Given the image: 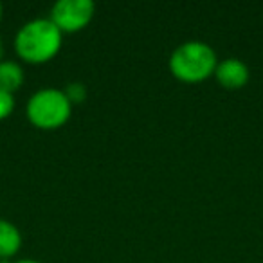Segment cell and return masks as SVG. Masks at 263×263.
Returning a JSON list of instances; mask_svg holds the SVG:
<instances>
[{
  "mask_svg": "<svg viewBox=\"0 0 263 263\" xmlns=\"http://www.w3.org/2000/svg\"><path fill=\"white\" fill-rule=\"evenodd\" d=\"M72 103L60 88H42L29 98L26 116L36 128L56 130L69 121Z\"/></svg>",
  "mask_w": 263,
  "mask_h": 263,
  "instance_id": "3",
  "label": "cell"
},
{
  "mask_svg": "<svg viewBox=\"0 0 263 263\" xmlns=\"http://www.w3.org/2000/svg\"><path fill=\"white\" fill-rule=\"evenodd\" d=\"M13 108H15V98H13V94L0 90V121L11 116Z\"/></svg>",
  "mask_w": 263,
  "mask_h": 263,
  "instance_id": "9",
  "label": "cell"
},
{
  "mask_svg": "<svg viewBox=\"0 0 263 263\" xmlns=\"http://www.w3.org/2000/svg\"><path fill=\"white\" fill-rule=\"evenodd\" d=\"M215 78L227 90H238L249 81V67L238 58H227L216 65Z\"/></svg>",
  "mask_w": 263,
  "mask_h": 263,
  "instance_id": "5",
  "label": "cell"
},
{
  "mask_svg": "<svg viewBox=\"0 0 263 263\" xmlns=\"http://www.w3.org/2000/svg\"><path fill=\"white\" fill-rule=\"evenodd\" d=\"M0 20H2V4H0Z\"/></svg>",
  "mask_w": 263,
  "mask_h": 263,
  "instance_id": "12",
  "label": "cell"
},
{
  "mask_svg": "<svg viewBox=\"0 0 263 263\" xmlns=\"http://www.w3.org/2000/svg\"><path fill=\"white\" fill-rule=\"evenodd\" d=\"M63 33L51 22V18H36L24 24L15 36V51L24 62L45 63L52 60L62 49Z\"/></svg>",
  "mask_w": 263,
  "mask_h": 263,
  "instance_id": "1",
  "label": "cell"
},
{
  "mask_svg": "<svg viewBox=\"0 0 263 263\" xmlns=\"http://www.w3.org/2000/svg\"><path fill=\"white\" fill-rule=\"evenodd\" d=\"M92 0H58L51 9V22L62 33H78L94 18Z\"/></svg>",
  "mask_w": 263,
  "mask_h": 263,
  "instance_id": "4",
  "label": "cell"
},
{
  "mask_svg": "<svg viewBox=\"0 0 263 263\" xmlns=\"http://www.w3.org/2000/svg\"><path fill=\"white\" fill-rule=\"evenodd\" d=\"M65 92V96L69 98V101L72 103H81L85 98H87V88H85V85L83 83H69L67 85V90H63Z\"/></svg>",
  "mask_w": 263,
  "mask_h": 263,
  "instance_id": "8",
  "label": "cell"
},
{
  "mask_svg": "<svg viewBox=\"0 0 263 263\" xmlns=\"http://www.w3.org/2000/svg\"><path fill=\"white\" fill-rule=\"evenodd\" d=\"M24 83V69L16 62H0V90L15 94Z\"/></svg>",
  "mask_w": 263,
  "mask_h": 263,
  "instance_id": "7",
  "label": "cell"
},
{
  "mask_svg": "<svg viewBox=\"0 0 263 263\" xmlns=\"http://www.w3.org/2000/svg\"><path fill=\"white\" fill-rule=\"evenodd\" d=\"M170 72L180 81L198 83L213 76L218 65L216 52L204 42H184L170 56Z\"/></svg>",
  "mask_w": 263,
  "mask_h": 263,
  "instance_id": "2",
  "label": "cell"
},
{
  "mask_svg": "<svg viewBox=\"0 0 263 263\" xmlns=\"http://www.w3.org/2000/svg\"><path fill=\"white\" fill-rule=\"evenodd\" d=\"M22 247V234L15 223L0 220V259L15 256Z\"/></svg>",
  "mask_w": 263,
  "mask_h": 263,
  "instance_id": "6",
  "label": "cell"
},
{
  "mask_svg": "<svg viewBox=\"0 0 263 263\" xmlns=\"http://www.w3.org/2000/svg\"><path fill=\"white\" fill-rule=\"evenodd\" d=\"M2 52H4V47H2V42H0V62H2Z\"/></svg>",
  "mask_w": 263,
  "mask_h": 263,
  "instance_id": "11",
  "label": "cell"
},
{
  "mask_svg": "<svg viewBox=\"0 0 263 263\" xmlns=\"http://www.w3.org/2000/svg\"><path fill=\"white\" fill-rule=\"evenodd\" d=\"M13 263H40L36 259H20V261H13Z\"/></svg>",
  "mask_w": 263,
  "mask_h": 263,
  "instance_id": "10",
  "label": "cell"
}]
</instances>
